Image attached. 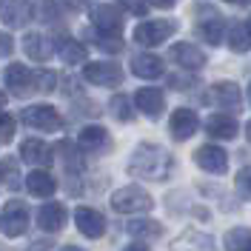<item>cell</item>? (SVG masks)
I'll list each match as a JSON object with an SVG mask.
<instances>
[{
    "label": "cell",
    "mask_w": 251,
    "mask_h": 251,
    "mask_svg": "<svg viewBox=\"0 0 251 251\" xmlns=\"http://www.w3.org/2000/svg\"><path fill=\"white\" fill-rule=\"evenodd\" d=\"M172 166H174V160L163 146L140 143L134 149L131 160H128V174L131 177H140V180H154V183H160V180H169Z\"/></svg>",
    "instance_id": "obj_1"
},
{
    "label": "cell",
    "mask_w": 251,
    "mask_h": 251,
    "mask_svg": "<svg viewBox=\"0 0 251 251\" xmlns=\"http://www.w3.org/2000/svg\"><path fill=\"white\" fill-rule=\"evenodd\" d=\"M151 205H154L151 194L140 186H123L111 194V208L117 214H140V211H151Z\"/></svg>",
    "instance_id": "obj_2"
},
{
    "label": "cell",
    "mask_w": 251,
    "mask_h": 251,
    "mask_svg": "<svg viewBox=\"0 0 251 251\" xmlns=\"http://www.w3.org/2000/svg\"><path fill=\"white\" fill-rule=\"evenodd\" d=\"M29 231V208L23 200H9L0 211V234L23 237Z\"/></svg>",
    "instance_id": "obj_3"
},
{
    "label": "cell",
    "mask_w": 251,
    "mask_h": 251,
    "mask_svg": "<svg viewBox=\"0 0 251 251\" xmlns=\"http://www.w3.org/2000/svg\"><path fill=\"white\" fill-rule=\"evenodd\" d=\"M174 31H177V23L174 20H146L134 29V43L140 46H160L163 40H169Z\"/></svg>",
    "instance_id": "obj_4"
},
{
    "label": "cell",
    "mask_w": 251,
    "mask_h": 251,
    "mask_svg": "<svg viewBox=\"0 0 251 251\" xmlns=\"http://www.w3.org/2000/svg\"><path fill=\"white\" fill-rule=\"evenodd\" d=\"M20 120L29 126V128H37V131H60L63 128V117L57 114V109H51V106H29V109H23L20 114Z\"/></svg>",
    "instance_id": "obj_5"
},
{
    "label": "cell",
    "mask_w": 251,
    "mask_h": 251,
    "mask_svg": "<svg viewBox=\"0 0 251 251\" xmlns=\"http://www.w3.org/2000/svg\"><path fill=\"white\" fill-rule=\"evenodd\" d=\"M83 77L94 83V86H120V80H123V69L117 66V63H86V69H83Z\"/></svg>",
    "instance_id": "obj_6"
},
{
    "label": "cell",
    "mask_w": 251,
    "mask_h": 251,
    "mask_svg": "<svg viewBox=\"0 0 251 251\" xmlns=\"http://www.w3.org/2000/svg\"><path fill=\"white\" fill-rule=\"evenodd\" d=\"M75 223H77V231L86 234L89 240H97V237L106 234V217L100 211L89 208V205H77L75 208Z\"/></svg>",
    "instance_id": "obj_7"
},
{
    "label": "cell",
    "mask_w": 251,
    "mask_h": 251,
    "mask_svg": "<svg viewBox=\"0 0 251 251\" xmlns=\"http://www.w3.org/2000/svg\"><path fill=\"white\" fill-rule=\"evenodd\" d=\"M0 20L12 29H23L31 20V3L29 0H0Z\"/></svg>",
    "instance_id": "obj_8"
},
{
    "label": "cell",
    "mask_w": 251,
    "mask_h": 251,
    "mask_svg": "<svg viewBox=\"0 0 251 251\" xmlns=\"http://www.w3.org/2000/svg\"><path fill=\"white\" fill-rule=\"evenodd\" d=\"M3 80H6V86L12 89L15 97H26L29 92H34V75H31L23 63H12V66L6 69Z\"/></svg>",
    "instance_id": "obj_9"
},
{
    "label": "cell",
    "mask_w": 251,
    "mask_h": 251,
    "mask_svg": "<svg viewBox=\"0 0 251 251\" xmlns=\"http://www.w3.org/2000/svg\"><path fill=\"white\" fill-rule=\"evenodd\" d=\"M92 23L97 31H103V34H120V26H123V17L120 12L109 6V3H100V6H94L92 9Z\"/></svg>",
    "instance_id": "obj_10"
},
{
    "label": "cell",
    "mask_w": 251,
    "mask_h": 251,
    "mask_svg": "<svg viewBox=\"0 0 251 251\" xmlns=\"http://www.w3.org/2000/svg\"><path fill=\"white\" fill-rule=\"evenodd\" d=\"M194 163L203 169V172H211V174H223L228 169V157L223 149L217 146H200L197 151H194Z\"/></svg>",
    "instance_id": "obj_11"
},
{
    "label": "cell",
    "mask_w": 251,
    "mask_h": 251,
    "mask_svg": "<svg viewBox=\"0 0 251 251\" xmlns=\"http://www.w3.org/2000/svg\"><path fill=\"white\" fill-rule=\"evenodd\" d=\"M134 106H137L146 117L157 120V117L163 114V109H166V97H163V92H160V89L146 86V89H140V92L134 94Z\"/></svg>",
    "instance_id": "obj_12"
},
{
    "label": "cell",
    "mask_w": 251,
    "mask_h": 251,
    "mask_svg": "<svg viewBox=\"0 0 251 251\" xmlns=\"http://www.w3.org/2000/svg\"><path fill=\"white\" fill-rule=\"evenodd\" d=\"M37 226L49 231V234H54V231H60L63 226H66V205L63 203H46L37 208Z\"/></svg>",
    "instance_id": "obj_13"
},
{
    "label": "cell",
    "mask_w": 251,
    "mask_h": 251,
    "mask_svg": "<svg viewBox=\"0 0 251 251\" xmlns=\"http://www.w3.org/2000/svg\"><path fill=\"white\" fill-rule=\"evenodd\" d=\"M20 157L26 163H31V166H37V169H46L49 163L54 160L51 146H46L43 140H23L20 143Z\"/></svg>",
    "instance_id": "obj_14"
},
{
    "label": "cell",
    "mask_w": 251,
    "mask_h": 251,
    "mask_svg": "<svg viewBox=\"0 0 251 251\" xmlns=\"http://www.w3.org/2000/svg\"><path fill=\"white\" fill-rule=\"evenodd\" d=\"M197 126H200V120H197V114L191 109H177L172 114V123H169V128H172V137L174 140H188L194 131H197Z\"/></svg>",
    "instance_id": "obj_15"
},
{
    "label": "cell",
    "mask_w": 251,
    "mask_h": 251,
    "mask_svg": "<svg viewBox=\"0 0 251 251\" xmlns=\"http://www.w3.org/2000/svg\"><path fill=\"white\" fill-rule=\"evenodd\" d=\"M172 60L177 66L188 69V72H197V69L205 66V54L197 46H191V43H177V46H172Z\"/></svg>",
    "instance_id": "obj_16"
},
{
    "label": "cell",
    "mask_w": 251,
    "mask_h": 251,
    "mask_svg": "<svg viewBox=\"0 0 251 251\" xmlns=\"http://www.w3.org/2000/svg\"><path fill=\"white\" fill-rule=\"evenodd\" d=\"M23 49H26V54H29L31 60H37V63H46L51 57V51H54L51 40L43 37V34H34V31L23 37Z\"/></svg>",
    "instance_id": "obj_17"
},
{
    "label": "cell",
    "mask_w": 251,
    "mask_h": 251,
    "mask_svg": "<svg viewBox=\"0 0 251 251\" xmlns=\"http://www.w3.org/2000/svg\"><path fill=\"white\" fill-rule=\"evenodd\" d=\"M174 251H211L214 249V243H211V237L203 234V231H186V234H180L174 240Z\"/></svg>",
    "instance_id": "obj_18"
},
{
    "label": "cell",
    "mask_w": 251,
    "mask_h": 251,
    "mask_svg": "<svg viewBox=\"0 0 251 251\" xmlns=\"http://www.w3.org/2000/svg\"><path fill=\"white\" fill-rule=\"evenodd\" d=\"M205 131L211 137H220V140H234L237 123H234V117H228V114H214V117L205 120Z\"/></svg>",
    "instance_id": "obj_19"
},
{
    "label": "cell",
    "mask_w": 251,
    "mask_h": 251,
    "mask_svg": "<svg viewBox=\"0 0 251 251\" xmlns=\"http://www.w3.org/2000/svg\"><path fill=\"white\" fill-rule=\"evenodd\" d=\"M131 72L143 80H154L163 75V60L157 57V54H137L134 60H131Z\"/></svg>",
    "instance_id": "obj_20"
},
{
    "label": "cell",
    "mask_w": 251,
    "mask_h": 251,
    "mask_svg": "<svg viewBox=\"0 0 251 251\" xmlns=\"http://www.w3.org/2000/svg\"><path fill=\"white\" fill-rule=\"evenodd\" d=\"M26 188H29V194H34V197H51L54 188H57V183H54V177L49 172L34 169V172L26 177Z\"/></svg>",
    "instance_id": "obj_21"
},
{
    "label": "cell",
    "mask_w": 251,
    "mask_h": 251,
    "mask_svg": "<svg viewBox=\"0 0 251 251\" xmlns=\"http://www.w3.org/2000/svg\"><path fill=\"white\" fill-rule=\"evenodd\" d=\"M77 143H80V149H86V151H103L109 146V131L100 128V126H86L80 131Z\"/></svg>",
    "instance_id": "obj_22"
},
{
    "label": "cell",
    "mask_w": 251,
    "mask_h": 251,
    "mask_svg": "<svg viewBox=\"0 0 251 251\" xmlns=\"http://www.w3.org/2000/svg\"><path fill=\"white\" fill-rule=\"evenodd\" d=\"M54 49H57V54L63 57V63H69V66L86 63V46H83L80 40H72V37H60Z\"/></svg>",
    "instance_id": "obj_23"
},
{
    "label": "cell",
    "mask_w": 251,
    "mask_h": 251,
    "mask_svg": "<svg viewBox=\"0 0 251 251\" xmlns=\"http://www.w3.org/2000/svg\"><path fill=\"white\" fill-rule=\"evenodd\" d=\"M197 34H200L203 40H208L211 46L223 43V37H226V23H223V17H220V15L203 17V23L197 26Z\"/></svg>",
    "instance_id": "obj_24"
},
{
    "label": "cell",
    "mask_w": 251,
    "mask_h": 251,
    "mask_svg": "<svg viewBox=\"0 0 251 251\" xmlns=\"http://www.w3.org/2000/svg\"><path fill=\"white\" fill-rule=\"evenodd\" d=\"M214 97H217L220 106H226V109L231 111H240V106H243V94H240V89H237L234 83H214Z\"/></svg>",
    "instance_id": "obj_25"
},
{
    "label": "cell",
    "mask_w": 251,
    "mask_h": 251,
    "mask_svg": "<svg viewBox=\"0 0 251 251\" xmlns=\"http://www.w3.org/2000/svg\"><path fill=\"white\" fill-rule=\"evenodd\" d=\"M126 228H128L131 237H140V240H154V237L163 234V226L154 223V220H131Z\"/></svg>",
    "instance_id": "obj_26"
},
{
    "label": "cell",
    "mask_w": 251,
    "mask_h": 251,
    "mask_svg": "<svg viewBox=\"0 0 251 251\" xmlns=\"http://www.w3.org/2000/svg\"><path fill=\"white\" fill-rule=\"evenodd\" d=\"M226 251H251V231L249 228H231L226 234Z\"/></svg>",
    "instance_id": "obj_27"
},
{
    "label": "cell",
    "mask_w": 251,
    "mask_h": 251,
    "mask_svg": "<svg viewBox=\"0 0 251 251\" xmlns=\"http://www.w3.org/2000/svg\"><path fill=\"white\" fill-rule=\"evenodd\" d=\"M228 46L234 49V51H249V49H251L249 26H243V23H234V26H231V31H228Z\"/></svg>",
    "instance_id": "obj_28"
},
{
    "label": "cell",
    "mask_w": 251,
    "mask_h": 251,
    "mask_svg": "<svg viewBox=\"0 0 251 251\" xmlns=\"http://www.w3.org/2000/svg\"><path fill=\"white\" fill-rule=\"evenodd\" d=\"M111 114L120 120V123H128V120H134V109H131V100L126 97V94H117V97H111L109 103Z\"/></svg>",
    "instance_id": "obj_29"
},
{
    "label": "cell",
    "mask_w": 251,
    "mask_h": 251,
    "mask_svg": "<svg viewBox=\"0 0 251 251\" xmlns=\"http://www.w3.org/2000/svg\"><path fill=\"white\" fill-rule=\"evenodd\" d=\"M57 151L63 154V166H66L69 172H80V166H83V160H80V151H77V146H75V143L63 140L60 146H57Z\"/></svg>",
    "instance_id": "obj_30"
},
{
    "label": "cell",
    "mask_w": 251,
    "mask_h": 251,
    "mask_svg": "<svg viewBox=\"0 0 251 251\" xmlns=\"http://www.w3.org/2000/svg\"><path fill=\"white\" fill-rule=\"evenodd\" d=\"M94 46L103 49V51L117 54V51L123 49V40H120V34H103V31H94Z\"/></svg>",
    "instance_id": "obj_31"
},
{
    "label": "cell",
    "mask_w": 251,
    "mask_h": 251,
    "mask_svg": "<svg viewBox=\"0 0 251 251\" xmlns=\"http://www.w3.org/2000/svg\"><path fill=\"white\" fill-rule=\"evenodd\" d=\"M54 86H57V75H54V72L43 69V72H37V75H34V89H37V92L51 94V92H54Z\"/></svg>",
    "instance_id": "obj_32"
},
{
    "label": "cell",
    "mask_w": 251,
    "mask_h": 251,
    "mask_svg": "<svg viewBox=\"0 0 251 251\" xmlns=\"http://www.w3.org/2000/svg\"><path fill=\"white\" fill-rule=\"evenodd\" d=\"M15 137V117L0 111V143H9Z\"/></svg>",
    "instance_id": "obj_33"
},
{
    "label": "cell",
    "mask_w": 251,
    "mask_h": 251,
    "mask_svg": "<svg viewBox=\"0 0 251 251\" xmlns=\"http://www.w3.org/2000/svg\"><path fill=\"white\" fill-rule=\"evenodd\" d=\"M237 188H240V194H246L251 200V166L240 169V174H237Z\"/></svg>",
    "instance_id": "obj_34"
},
{
    "label": "cell",
    "mask_w": 251,
    "mask_h": 251,
    "mask_svg": "<svg viewBox=\"0 0 251 251\" xmlns=\"http://www.w3.org/2000/svg\"><path fill=\"white\" fill-rule=\"evenodd\" d=\"M120 3H123V9H128V12H131V15H146V12H149V3H146V0H120Z\"/></svg>",
    "instance_id": "obj_35"
},
{
    "label": "cell",
    "mask_w": 251,
    "mask_h": 251,
    "mask_svg": "<svg viewBox=\"0 0 251 251\" xmlns=\"http://www.w3.org/2000/svg\"><path fill=\"white\" fill-rule=\"evenodd\" d=\"M12 49H15V40H12L6 31H0V57H9Z\"/></svg>",
    "instance_id": "obj_36"
},
{
    "label": "cell",
    "mask_w": 251,
    "mask_h": 251,
    "mask_svg": "<svg viewBox=\"0 0 251 251\" xmlns=\"http://www.w3.org/2000/svg\"><path fill=\"white\" fill-rule=\"evenodd\" d=\"M191 83H194V80H188V77H172V86H174V89H188Z\"/></svg>",
    "instance_id": "obj_37"
},
{
    "label": "cell",
    "mask_w": 251,
    "mask_h": 251,
    "mask_svg": "<svg viewBox=\"0 0 251 251\" xmlns=\"http://www.w3.org/2000/svg\"><path fill=\"white\" fill-rule=\"evenodd\" d=\"M146 3H151V6H157V9H172L174 0H146Z\"/></svg>",
    "instance_id": "obj_38"
},
{
    "label": "cell",
    "mask_w": 251,
    "mask_h": 251,
    "mask_svg": "<svg viewBox=\"0 0 251 251\" xmlns=\"http://www.w3.org/2000/svg\"><path fill=\"white\" fill-rule=\"evenodd\" d=\"M49 246H51V243H46V240H43V243H31V251H46Z\"/></svg>",
    "instance_id": "obj_39"
},
{
    "label": "cell",
    "mask_w": 251,
    "mask_h": 251,
    "mask_svg": "<svg viewBox=\"0 0 251 251\" xmlns=\"http://www.w3.org/2000/svg\"><path fill=\"white\" fill-rule=\"evenodd\" d=\"M123 251H149L146 246H128V249H123Z\"/></svg>",
    "instance_id": "obj_40"
},
{
    "label": "cell",
    "mask_w": 251,
    "mask_h": 251,
    "mask_svg": "<svg viewBox=\"0 0 251 251\" xmlns=\"http://www.w3.org/2000/svg\"><path fill=\"white\" fill-rule=\"evenodd\" d=\"M60 251H83V249H80V246H63Z\"/></svg>",
    "instance_id": "obj_41"
},
{
    "label": "cell",
    "mask_w": 251,
    "mask_h": 251,
    "mask_svg": "<svg viewBox=\"0 0 251 251\" xmlns=\"http://www.w3.org/2000/svg\"><path fill=\"white\" fill-rule=\"evenodd\" d=\"M3 106H6V94L0 92V109H3Z\"/></svg>",
    "instance_id": "obj_42"
},
{
    "label": "cell",
    "mask_w": 251,
    "mask_h": 251,
    "mask_svg": "<svg viewBox=\"0 0 251 251\" xmlns=\"http://www.w3.org/2000/svg\"><path fill=\"white\" fill-rule=\"evenodd\" d=\"M246 131H249V143H251V123H249V126H246Z\"/></svg>",
    "instance_id": "obj_43"
},
{
    "label": "cell",
    "mask_w": 251,
    "mask_h": 251,
    "mask_svg": "<svg viewBox=\"0 0 251 251\" xmlns=\"http://www.w3.org/2000/svg\"><path fill=\"white\" fill-rule=\"evenodd\" d=\"M249 100H251V83H249Z\"/></svg>",
    "instance_id": "obj_44"
},
{
    "label": "cell",
    "mask_w": 251,
    "mask_h": 251,
    "mask_svg": "<svg viewBox=\"0 0 251 251\" xmlns=\"http://www.w3.org/2000/svg\"><path fill=\"white\" fill-rule=\"evenodd\" d=\"M249 34H251V20H249Z\"/></svg>",
    "instance_id": "obj_45"
}]
</instances>
